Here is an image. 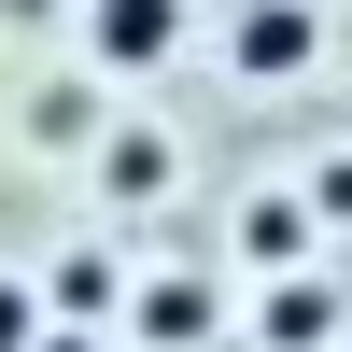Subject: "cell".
<instances>
[{
  "instance_id": "obj_5",
  "label": "cell",
  "mask_w": 352,
  "mask_h": 352,
  "mask_svg": "<svg viewBox=\"0 0 352 352\" xmlns=\"http://www.w3.org/2000/svg\"><path fill=\"white\" fill-rule=\"evenodd\" d=\"M212 324H226V296H212L197 268H169V282H127V338H141V352H197Z\"/></svg>"
},
{
  "instance_id": "obj_3",
  "label": "cell",
  "mask_w": 352,
  "mask_h": 352,
  "mask_svg": "<svg viewBox=\"0 0 352 352\" xmlns=\"http://www.w3.org/2000/svg\"><path fill=\"white\" fill-rule=\"evenodd\" d=\"M99 113H113V85L71 56V71H28V99H14V141H28V155H85V141H99Z\"/></svg>"
},
{
  "instance_id": "obj_8",
  "label": "cell",
  "mask_w": 352,
  "mask_h": 352,
  "mask_svg": "<svg viewBox=\"0 0 352 352\" xmlns=\"http://www.w3.org/2000/svg\"><path fill=\"white\" fill-rule=\"evenodd\" d=\"M0 28H28V43H43V28H71V0H0Z\"/></svg>"
},
{
  "instance_id": "obj_1",
  "label": "cell",
  "mask_w": 352,
  "mask_h": 352,
  "mask_svg": "<svg viewBox=\"0 0 352 352\" xmlns=\"http://www.w3.org/2000/svg\"><path fill=\"white\" fill-rule=\"evenodd\" d=\"M71 56L99 85H155L197 56V0H71Z\"/></svg>"
},
{
  "instance_id": "obj_9",
  "label": "cell",
  "mask_w": 352,
  "mask_h": 352,
  "mask_svg": "<svg viewBox=\"0 0 352 352\" xmlns=\"http://www.w3.org/2000/svg\"><path fill=\"white\" fill-rule=\"evenodd\" d=\"M28 352H99V338H85V324H56V310H43V338H28Z\"/></svg>"
},
{
  "instance_id": "obj_7",
  "label": "cell",
  "mask_w": 352,
  "mask_h": 352,
  "mask_svg": "<svg viewBox=\"0 0 352 352\" xmlns=\"http://www.w3.org/2000/svg\"><path fill=\"white\" fill-rule=\"evenodd\" d=\"M28 338H43V282L0 254V352H28Z\"/></svg>"
},
{
  "instance_id": "obj_2",
  "label": "cell",
  "mask_w": 352,
  "mask_h": 352,
  "mask_svg": "<svg viewBox=\"0 0 352 352\" xmlns=\"http://www.w3.org/2000/svg\"><path fill=\"white\" fill-rule=\"evenodd\" d=\"M310 56H324V0H240L226 14V71L240 85H296Z\"/></svg>"
},
{
  "instance_id": "obj_6",
  "label": "cell",
  "mask_w": 352,
  "mask_h": 352,
  "mask_svg": "<svg viewBox=\"0 0 352 352\" xmlns=\"http://www.w3.org/2000/svg\"><path fill=\"white\" fill-rule=\"evenodd\" d=\"M240 268H268V282H282V268H310V197H282V184H268V197H240Z\"/></svg>"
},
{
  "instance_id": "obj_4",
  "label": "cell",
  "mask_w": 352,
  "mask_h": 352,
  "mask_svg": "<svg viewBox=\"0 0 352 352\" xmlns=\"http://www.w3.org/2000/svg\"><path fill=\"white\" fill-rule=\"evenodd\" d=\"M85 169H99V197H113V212H169V184H184L169 127H99V141H85Z\"/></svg>"
}]
</instances>
